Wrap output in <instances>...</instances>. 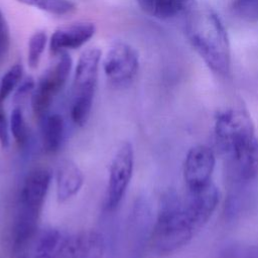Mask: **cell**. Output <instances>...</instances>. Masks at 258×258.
I'll return each mask as SVG.
<instances>
[{
	"instance_id": "cell-8",
	"label": "cell",
	"mask_w": 258,
	"mask_h": 258,
	"mask_svg": "<svg viewBox=\"0 0 258 258\" xmlns=\"http://www.w3.org/2000/svg\"><path fill=\"white\" fill-rule=\"evenodd\" d=\"M139 55L130 44L115 42L108 49L103 59V70L107 79L114 85L126 86L137 75Z\"/></svg>"
},
{
	"instance_id": "cell-11",
	"label": "cell",
	"mask_w": 258,
	"mask_h": 258,
	"mask_svg": "<svg viewBox=\"0 0 258 258\" xmlns=\"http://www.w3.org/2000/svg\"><path fill=\"white\" fill-rule=\"evenodd\" d=\"M215 154L205 145H197L189 149L183 166V176L187 188H197L211 182L215 168Z\"/></svg>"
},
{
	"instance_id": "cell-10",
	"label": "cell",
	"mask_w": 258,
	"mask_h": 258,
	"mask_svg": "<svg viewBox=\"0 0 258 258\" xmlns=\"http://www.w3.org/2000/svg\"><path fill=\"white\" fill-rule=\"evenodd\" d=\"M229 173L236 182L247 183L258 175V139L250 136L224 152Z\"/></svg>"
},
{
	"instance_id": "cell-25",
	"label": "cell",
	"mask_w": 258,
	"mask_h": 258,
	"mask_svg": "<svg viewBox=\"0 0 258 258\" xmlns=\"http://www.w3.org/2000/svg\"><path fill=\"white\" fill-rule=\"evenodd\" d=\"M0 144L3 148H6L9 145L8 124L2 107H0Z\"/></svg>"
},
{
	"instance_id": "cell-21",
	"label": "cell",
	"mask_w": 258,
	"mask_h": 258,
	"mask_svg": "<svg viewBox=\"0 0 258 258\" xmlns=\"http://www.w3.org/2000/svg\"><path fill=\"white\" fill-rule=\"evenodd\" d=\"M231 9L238 18L244 21L258 22V0H233Z\"/></svg>"
},
{
	"instance_id": "cell-6",
	"label": "cell",
	"mask_w": 258,
	"mask_h": 258,
	"mask_svg": "<svg viewBox=\"0 0 258 258\" xmlns=\"http://www.w3.org/2000/svg\"><path fill=\"white\" fill-rule=\"evenodd\" d=\"M73 60L67 53H60L57 61L46 70L31 94V107L38 118L48 111L54 96L66 85L72 70Z\"/></svg>"
},
{
	"instance_id": "cell-3",
	"label": "cell",
	"mask_w": 258,
	"mask_h": 258,
	"mask_svg": "<svg viewBox=\"0 0 258 258\" xmlns=\"http://www.w3.org/2000/svg\"><path fill=\"white\" fill-rule=\"evenodd\" d=\"M102 52L98 47L85 49L77 62L73 81L71 116L74 123L84 126L90 116L98 82Z\"/></svg>"
},
{
	"instance_id": "cell-16",
	"label": "cell",
	"mask_w": 258,
	"mask_h": 258,
	"mask_svg": "<svg viewBox=\"0 0 258 258\" xmlns=\"http://www.w3.org/2000/svg\"><path fill=\"white\" fill-rule=\"evenodd\" d=\"M139 8L148 16L168 20L184 15L196 4L195 0H136Z\"/></svg>"
},
{
	"instance_id": "cell-19",
	"label": "cell",
	"mask_w": 258,
	"mask_h": 258,
	"mask_svg": "<svg viewBox=\"0 0 258 258\" xmlns=\"http://www.w3.org/2000/svg\"><path fill=\"white\" fill-rule=\"evenodd\" d=\"M23 79V67L21 62H16L8 69L0 80V107L10 94L19 86Z\"/></svg>"
},
{
	"instance_id": "cell-5",
	"label": "cell",
	"mask_w": 258,
	"mask_h": 258,
	"mask_svg": "<svg viewBox=\"0 0 258 258\" xmlns=\"http://www.w3.org/2000/svg\"><path fill=\"white\" fill-rule=\"evenodd\" d=\"M67 236L53 228L37 226L24 234L13 236L12 258H57Z\"/></svg>"
},
{
	"instance_id": "cell-24",
	"label": "cell",
	"mask_w": 258,
	"mask_h": 258,
	"mask_svg": "<svg viewBox=\"0 0 258 258\" xmlns=\"http://www.w3.org/2000/svg\"><path fill=\"white\" fill-rule=\"evenodd\" d=\"M35 88V83L34 80L31 77H27L25 79H22L21 83L19 84V86L17 87L14 99L15 101H22L24 100L30 93L32 94L33 90Z\"/></svg>"
},
{
	"instance_id": "cell-18",
	"label": "cell",
	"mask_w": 258,
	"mask_h": 258,
	"mask_svg": "<svg viewBox=\"0 0 258 258\" xmlns=\"http://www.w3.org/2000/svg\"><path fill=\"white\" fill-rule=\"evenodd\" d=\"M17 2L37 8L52 15L62 16L76 10V5L71 0H16Z\"/></svg>"
},
{
	"instance_id": "cell-23",
	"label": "cell",
	"mask_w": 258,
	"mask_h": 258,
	"mask_svg": "<svg viewBox=\"0 0 258 258\" xmlns=\"http://www.w3.org/2000/svg\"><path fill=\"white\" fill-rule=\"evenodd\" d=\"M10 46V33L8 23L0 11V61L6 56Z\"/></svg>"
},
{
	"instance_id": "cell-22",
	"label": "cell",
	"mask_w": 258,
	"mask_h": 258,
	"mask_svg": "<svg viewBox=\"0 0 258 258\" xmlns=\"http://www.w3.org/2000/svg\"><path fill=\"white\" fill-rule=\"evenodd\" d=\"M10 130L18 145H23L27 140V126L22 113L18 107L14 108L10 116Z\"/></svg>"
},
{
	"instance_id": "cell-17",
	"label": "cell",
	"mask_w": 258,
	"mask_h": 258,
	"mask_svg": "<svg viewBox=\"0 0 258 258\" xmlns=\"http://www.w3.org/2000/svg\"><path fill=\"white\" fill-rule=\"evenodd\" d=\"M64 132L63 119L58 114L45 118L42 130V145L46 152L53 153L59 148Z\"/></svg>"
},
{
	"instance_id": "cell-4",
	"label": "cell",
	"mask_w": 258,
	"mask_h": 258,
	"mask_svg": "<svg viewBox=\"0 0 258 258\" xmlns=\"http://www.w3.org/2000/svg\"><path fill=\"white\" fill-rule=\"evenodd\" d=\"M50 183V173L44 168L32 170L26 176L19 196L13 236L36 228Z\"/></svg>"
},
{
	"instance_id": "cell-7",
	"label": "cell",
	"mask_w": 258,
	"mask_h": 258,
	"mask_svg": "<svg viewBox=\"0 0 258 258\" xmlns=\"http://www.w3.org/2000/svg\"><path fill=\"white\" fill-rule=\"evenodd\" d=\"M134 166V151L130 142H123L111 162L106 194V208L114 211L121 203L130 183Z\"/></svg>"
},
{
	"instance_id": "cell-2",
	"label": "cell",
	"mask_w": 258,
	"mask_h": 258,
	"mask_svg": "<svg viewBox=\"0 0 258 258\" xmlns=\"http://www.w3.org/2000/svg\"><path fill=\"white\" fill-rule=\"evenodd\" d=\"M198 230L186 213L183 201L175 194H167L151 234V247L158 254H169L186 245Z\"/></svg>"
},
{
	"instance_id": "cell-15",
	"label": "cell",
	"mask_w": 258,
	"mask_h": 258,
	"mask_svg": "<svg viewBox=\"0 0 258 258\" xmlns=\"http://www.w3.org/2000/svg\"><path fill=\"white\" fill-rule=\"evenodd\" d=\"M56 197L58 202H66L75 197L83 186L84 174L79 166L72 160H63L57 168Z\"/></svg>"
},
{
	"instance_id": "cell-14",
	"label": "cell",
	"mask_w": 258,
	"mask_h": 258,
	"mask_svg": "<svg viewBox=\"0 0 258 258\" xmlns=\"http://www.w3.org/2000/svg\"><path fill=\"white\" fill-rule=\"evenodd\" d=\"M96 26L92 22L81 21L56 29L49 39V49L53 54L76 49L87 43L95 34Z\"/></svg>"
},
{
	"instance_id": "cell-12",
	"label": "cell",
	"mask_w": 258,
	"mask_h": 258,
	"mask_svg": "<svg viewBox=\"0 0 258 258\" xmlns=\"http://www.w3.org/2000/svg\"><path fill=\"white\" fill-rule=\"evenodd\" d=\"M183 206L197 230L211 218L219 203V190L212 181L197 188H187Z\"/></svg>"
},
{
	"instance_id": "cell-9",
	"label": "cell",
	"mask_w": 258,
	"mask_h": 258,
	"mask_svg": "<svg viewBox=\"0 0 258 258\" xmlns=\"http://www.w3.org/2000/svg\"><path fill=\"white\" fill-rule=\"evenodd\" d=\"M215 135L223 152L237 142L254 135V127L249 114L242 109H228L219 113L215 122Z\"/></svg>"
},
{
	"instance_id": "cell-13",
	"label": "cell",
	"mask_w": 258,
	"mask_h": 258,
	"mask_svg": "<svg viewBox=\"0 0 258 258\" xmlns=\"http://www.w3.org/2000/svg\"><path fill=\"white\" fill-rule=\"evenodd\" d=\"M105 239L97 231H84L67 240L57 258H103Z\"/></svg>"
},
{
	"instance_id": "cell-20",
	"label": "cell",
	"mask_w": 258,
	"mask_h": 258,
	"mask_svg": "<svg viewBox=\"0 0 258 258\" xmlns=\"http://www.w3.org/2000/svg\"><path fill=\"white\" fill-rule=\"evenodd\" d=\"M47 43L45 31H35L29 38L27 48V64L30 69H36Z\"/></svg>"
},
{
	"instance_id": "cell-1",
	"label": "cell",
	"mask_w": 258,
	"mask_h": 258,
	"mask_svg": "<svg viewBox=\"0 0 258 258\" xmlns=\"http://www.w3.org/2000/svg\"><path fill=\"white\" fill-rule=\"evenodd\" d=\"M185 35L207 67L219 76L231 70V46L219 15L209 6L195 4L185 14Z\"/></svg>"
}]
</instances>
